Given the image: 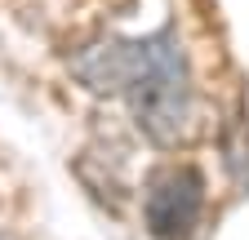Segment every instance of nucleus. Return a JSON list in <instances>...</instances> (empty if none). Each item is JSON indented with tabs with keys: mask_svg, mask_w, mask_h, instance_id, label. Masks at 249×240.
I'll list each match as a JSON object with an SVG mask.
<instances>
[{
	"mask_svg": "<svg viewBox=\"0 0 249 240\" xmlns=\"http://www.w3.org/2000/svg\"><path fill=\"white\" fill-rule=\"evenodd\" d=\"M134 129L156 152H182L200 134V94L196 71L178 27L165 22L147 36H134V71L124 85Z\"/></svg>",
	"mask_w": 249,
	"mask_h": 240,
	"instance_id": "obj_1",
	"label": "nucleus"
},
{
	"mask_svg": "<svg viewBox=\"0 0 249 240\" xmlns=\"http://www.w3.org/2000/svg\"><path fill=\"white\" fill-rule=\"evenodd\" d=\"M209 214V178L196 160H165L142 178L138 218L147 240H196Z\"/></svg>",
	"mask_w": 249,
	"mask_h": 240,
	"instance_id": "obj_2",
	"label": "nucleus"
},
{
	"mask_svg": "<svg viewBox=\"0 0 249 240\" xmlns=\"http://www.w3.org/2000/svg\"><path fill=\"white\" fill-rule=\"evenodd\" d=\"M67 71L80 89H89L98 98H124V85H129V71H134V36L103 32V36L80 40L67 53Z\"/></svg>",
	"mask_w": 249,
	"mask_h": 240,
	"instance_id": "obj_3",
	"label": "nucleus"
},
{
	"mask_svg": "<svg viewBox=\"0 0 249 240\" xmlns=\"http://www.w3.org/2000/svg\"><path fill=\"white\" fill-rule=\"evenodd\" d=\"M218 152H223V169L231 178L236 196H249V111H245V98H236L231 111L218 120Z\"/></svg>",
	"mask_w": 249,
	"mask_h": 240,
	"instance_id": "obj_4",
	"label": "nucleus"
},
{
	"mask_svg": "<svg viewBox=\"0 0 249 240\" xmlns=\"http://www.w3.org/2000/svg\"><path fill=\"white\" fill-rule=\"evenodd\" d=\"M0 240H14V236H9V231H0Z\"/></svg>",
	"mask_w": 249,
	"mask_h": 240,
	"instance_id": "obj_5",
	"label": "nucleus"
},
{
	"mask_svg": "<svg viewBox=\"0 0 249 240\" xmlns=\"http://www.w3.org/2000/svg\"><path fill=\"white\" fill-rule=\"evenodd\" d=\"M0 49H5V45H0Z\"/></svg>",
	"mask_w": 249,
	"mask_h": 240,
	"instance_id": "obj_6",
	"label": "nucleus"
}]
</instances>
